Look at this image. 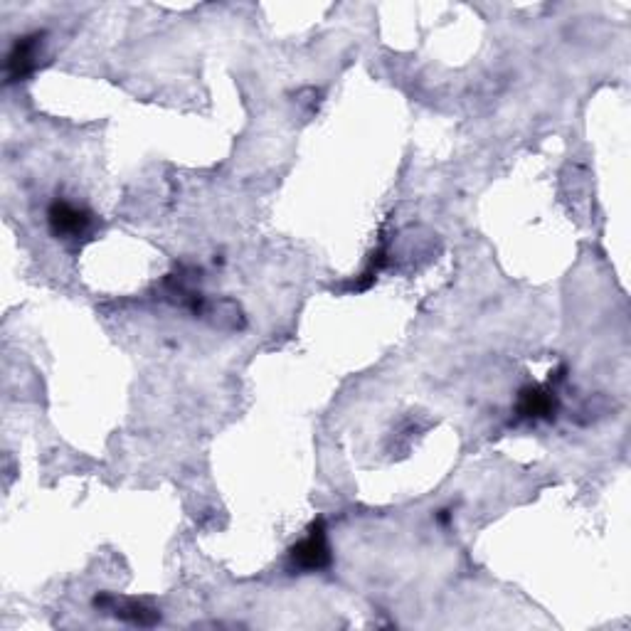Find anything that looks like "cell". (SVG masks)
Instances as JSON below:
<instances>
[{
    "label": "cell",
    "instance_id": "1",
    "mask_svg": "<svg viewBox=\"0 0 631 631\" xmlns=\"http://www.w3.org/2000/svg\"><path fill=\"white\" fill-rule=\"evenodd\" d=\"M47 222H50L52 235L60 240H84L92 235L94 215L70 200H55L47 210Z\"/></svg>",
    "mask_w": 631,
    "mask_h": 631
},
{
    "label": "cell",
    "instance_id": "2",
    "mask_svg": "<svg viewBox=\"0 0 631 631\" xmlns=\"http://www.w3.org/2000/svg\"><path fill=\"white\" fill-rule=\"evenodd\" d=\"M289 560L291 567L304 572H316L331 565V548H328L326 526H323L321 518L311 523L306 538H301L299 543L289 550Z\"/></svg>",
    "mask_w": 631,
    "mask_h": 631
},
{
    "label": "cell",
    "instance_id": "3",
    "mask_svg": "<svg viewBox=\"0 0 631 631\" xmlns=\"http://www.w3.org/2000/svg\"><path fill=\"white\" fill-rule=\"evenodd\" d=\"M40 47H42V35H23L15 40L13 50H10L8 62H5V74H8V82H18L25 79L30 72H35L37 60H40Z\"/></svg>",
    "mask_w": 631,
    "mask_h": 631
},
{
    "label": "cell",
    "instance_id": "4",
    "mask_svg": "<svg viewBox=\"0 0 631 631\" xmlns=\"http://www.w3.org/2000/svg\"><path fill=\"white\" fill-rule=\"evenodd\" d=\"M558 395L555 390L545 385H530L521 390V400H518V415L523 420H555L558 415Z\"/></svg>",
    "mask_w": 631,
    "mask_h": 631
},
{
    "label": "cell",
    "instance_id": "5",
    "mask_svg": "<svg viewBox=\"0 0 631 631\" xmlns=\"http://www.w3.org/2000/svg\"><path fill=\"white\" fill-rule=\"evenodd\" d=\"M94 604L97 607H111L114 609V614L119 619H124V622H131V624H139V627H151V624H156L158 619H161V614L156 612L153 607H146L143 602H136V599H124V602H116L114 597H97L94 599Z\"/></svg>",
    "mask_w": 631,
    "mask_h": 631
}]
</instances>
